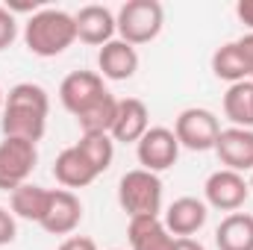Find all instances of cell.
I'll return each mask as SVG.
<instances>
[{
  "label": "cell",
  "instance_id": "cell-15",
  "mask_svg": "<svg viewBox=\"0 0 253 250\" xmlns=\"http://www.w3.org/2000/svg\"><path fill=\"white\" fill-rule=\"evenodd\" d=\"M138 71V50L132 44H126L121 39H112L109 44L100 47L97 53V74L103 80H112V83H124L132 80Z\"/></svg>",
  "mask_w": 253,
  "mask_h": 250
},
{
  "label": "cell",
  "instance_id": "cell-30",
  "mask_svg": "<svg viewBox=\"0 0 253 250\" xmlns=\"http://www.w3.org/2000/svg\"><path fill=\"white\" fill-rule=\"evenodd\" d=\"M3 103H6V91L0 88V115H3Z\"/></svg>",
  "mask_w": 253,
  "mask_h": 250
},
{
  "label": "cell",
  "instance_id": "cell-26",
  "mask_svg": "<svg viewBox=\"0 0 253 250\" xmlns=\"http://www.w3.org/2000/svg\"><path fill=\"white\" fill-rule=\"evenodd\" d=\"M239 50H242V59H245V68H248V80L253 83V33H245L242 39H236Z\"/></svg>",
  "mask_w": 253,
  "mask_h": 250
},
{
  "label": "cell",
  "instance_id": "cell-19",
  "mask_svg": "<svg viewBox=\"0 0 253 250\" xmlns=\"http://www.w3.org/2000/svg\"><path fill=\"white\" fill-rule=\"evenodd\" d=\"M218 250H253V215L230 212L215 230Z\"/></svg>",
  "mask_w": 253,
  "mask_h": 250
},
{
  "label": "cell",
  "instance_id": "cell-13",
  "mask_svg": "<svg viewBox=\"0 0 253 250\" xmlns=\"http://www.w3.org/2000/svg\"><path fill=\"white\" fill-rule=\"evenodd\" d=\"M221 159L224 168L230 171H253V129H245V126H227L221 129L215 147H212Z\"/></svg>",
  "mask_w": 253,
  "mask_h": 250
},
{
  "label": "cell",
  "instance_id": "cell-9",
  "mask_svg": "<svg viewBox=\"0 0 253 250\" xmlns=\"http://www.w3.org/2000/svg\"><path fill=\"white\" fill-rule=\"evenodd\" d=\"M103 94H109V91L97 71H71L59 85V100L74 118L83 115L88 106H94Z\"/></svg>",
  "mask_w": 253,
  "mask_h": 250
},
{
  "label": "cell",
  "instance_id": "cell-10",
  "mask_svg": "<svg viewBox=\"0 0 253 250\" xmlns=\"http://www.w3.org/2000/svg\"><path fill=\"white\" fill-rule=\"evenodd\" d=\"M83 224V200L68 188H50L47 215L42 218V230L50 236H71Z\"/></svg>",
  "mask_w": 253,
  "mask_h": 250
},
{
  "label": "cell",
  "instance_id": "cell-12",
  "mask_svg": "<svg viewBox=\"0 0 253 250\" xmlns=\"http://www.w3.org/2000/svg\"><path fill=\"white\" fill-rule=\"evenodd\" d=\"M74 24H77V39L83 44H91V47H103L115 39L118 33V24H115V15L112 9L100 6V3H88L83 6L77 15H74Z\"/></svg>",
  "mask_w": 253,
  "mask_h": 250
},
{
  "label": "cell",
  "instance_id": "cell-22",
  "mask_svg": "<svg viewBox=\"0 0 253 250\" xmlns=\"http://www.w3.org/2000/svg\"><path fill=\"white\" fill-rule=\"evenodd\" d=\"M212 74L230 85L236 83H245L248 80V68H245V59H242V50L236 42H227L221 44L215 53H212Z\"/></svg>",
  "mask_w": 253,
  "mask_h": 250
},
{
  "label": "cell",
  "instance_id": "cell-29",
  "mask_svg": "<svg viewBox=\"0 0 253 250\" xmlns=\"http://www.w3.org/2000/svg\"><path fill=\"white\" fill-rule=\"evenodd\" d=\"M174 250H206L197 239H177V245H174Z\"/></svg>",
  "mask_w": 253,
  "mask_h": 250
},
{
  "label": "cell",
  "instance_id": "cell-31",
  "mask_svg": "<svg viewBox=\"0 0 253 250\" xmlns=\"http://www.w3.org/2000/svg\"><path fill=\"white\" fill-rule=\"evenodd\" d=\"M248 183H251V191H253V171H251V180H248Z\"/></svg>",
  "mask_w": 253,
  "mask_h": 250
},
{
  "label": "cell",
  "instance_id": "cell-27",
  "mask_svg": "<svg viewBox=\"0 0 253 250\" xmlns=\"http://www.w3.org/2000/svg\"><path fill=\"white\" fill-rule=\"evenodd\" d=\"M59 250H97V242L88 239V236H68Z\"/></svg>",
  "mask_w": 253,
  "mask_h": 250
},
{
  "label": "cell",
  "instance_id": "cell-25",
  "mask_svg": "<svg viewBox=\"0 0 253 250\" xmlns=\"http://www.w3.org/2000/svg\"><path fill=\"white\" fill-rule=\"evenodd\" d=\"M15 236H18V221H15V215H12L6 206H0V248L12 245Z\"/></svg>",
  "mask_w": 253,
  "mask_h": 250
},
{
  "label": "cell",
  "instance_id": "cell-18",
  "mask_svg": "<svg viewBox=\"0 0 253 250\" xmlns=\"http://www.w3.org/2000/svg\"><path fill=\"white\" fill-rule=\"evenodd\" d=\"M47 203H50V188H42L36 183H24L9 194L12 215L21 221H33V224H42V218L47 215Z\"/></svg>",
  "mask_w": 253,
  "mask_h": 250
},
{
  "label": "cell",
  "instance_id": "cell-23",
  "mask_svg": "<svg viewBox=\"0 0 253 250\" xmlns=\"http://www.w3.org/2000/svg\"><path fill=\"white\" fill-rule=\"evenodd\" d=\"M118 115V97L115 94H103L94 106H88L83 115H77V124L83 132H109Z\"/></svg>",
  "mask_w": 253,
  "mask_h": 250
},
{
  "label": "cell",
  "instance_id": "cell-5",
  "mask_svg": "<svg viewBox=\"0 0 253 250\" xmlns=\"http://www.w3.org/2000/svg\"><path fill=\"white\" fill-rule=\"evenodd\" d=\"M39 165V144L27 138H9L0 141V191H15L18 186L30 183L33 171Z\"/></svg>",
  "mask_w": 253,
  "mask_h": 250
},
{
  "label": "cell",
  "instance_id": "cell-20",
  "mask_svg": "<svg viewBox=\"0 0 253 250\" xmlns=\"http://www.w3.org/2000/svg\"><path fill=\"white\" fill-rule=\"evenodd\" d=\"M224 115L233 126H245L253 129V83H236L227 88L224 94Z\"/></svg>",
  "mask_w": 253,
  "mask_h": 250
},
{
  "label": "cell",
  "instance_id": "cell-14",
  "mask_svg": "<svg viewBox=\"0 0 253 250\" xmlns=\"http://www.w3.org/2000/svg\"><path fill=\"white\" fill-rule=\"evenodd\" d=\"M150 129V109L138 97H121L118 100V115L109 129L115 144H138L141 135Z\"/></svg>",
  "mask_w": 253,
  "mask_h": 250
},
{
  "label": "cell",
  "instance_id": "cell-21",
  "mask_svg": "<svg viewBox=\"0 0 253 250\" xmlns=\"http://www.w3.org/2000/svg\"><path fill=\"white\" fill-rule=\"evenodd\" d=\"M77 147H80V153L88 159V165H91L97 174H103V171L112 168V159H115V141H112L109 132H83L80 141H77Z\"/></svg>",
  "mask_w": 253,
  "mask_h": 250
},
{
  "label": "cell",
  "instance_id": "cell-24",
  "mask_svg": "<svg viewBox=\"0 0 253 250\" xmlns=\"http://www.w3.org/2000/svg\"><path fill=\"white\" fill-rule=\"evenodd\" d=\"M15 39H18V18L6 6H0V50L12 47Z\"/></svg>",
  "mask_w": 253,
  "mask_h": 250
},
{
  "label": "cell",
  "instance_id": "cell-28",
  "mask_svg": "<svg viewBox=\"0 0 253 250\" xmlns=\"http://www.w3.org/2000/svg\"><path fill=\"white\" fill-rule=\"evenodd\" d=\"M236 15H239V21L253 33V0H239L236 3Z\"/></svg>",
  "mask_w": 253,
  "mask_h": 250
},
{
  "label": "cell",
  "instance_id": "cell-32",
  "mask_svg": "<svg viewBox=\"0 0 253 250\" xmlns=\"http://www.w3.org/2000/svg\"><path fill=\"white\" fill-rule=\"evenodd\" d=\"M112 250H118V248H112Z\"/></svg>",
  "mask_w": 253,
  "mask_h": 250
},
{
  "label": "cell",
  "instance_id": "cell-7",
  "mask_svg": "<svg viewBox=\"0 0 253 250\" xmlns=\"http://www.w3.org/2000/svg\"><path fill=\"white\" fill-rule=\"evenodd\" d=\"M248 197H251V183L245 180V174L230 171V168L212 171L203 183V203L218 212H227V215L239 212Z\"/></svg>",
  "mask_w": 253,
  "mask_h": 250
},
{
  "label": "cell",
  "instance_id": "cell-17",
  "mask_svg": "<svg viewBox=\"0 0 253 250\" xmlns=\"http://www.w3.org/2000/svg\"><path fill=\"white\" fill-rule=\"evenodd\" d=\"M53 177H56V183L68 191H74V188H85L91 186L100 174L88 165V159L80 153V147L74 144V147H65L62 153L56 156V162H53Z\"/></svg>",
  "mask_w": 253,
  "mask_h": 250
},
{
  "label": "cell",
  "instance_id": "cell-3",
  "mask_svg": "<svg viewBox=\"0 0 253 250\" xmlns=\"http://www.w3.org/2000/svg\"><path fill=\"white\" fill-rule=\"evenodd\" d=\"M115 24L121 42L132 47L150 44L165 27V9L159 0H126L115 15Z\"/></svg>",
  "mask_w": 253,
  "mask_h": 250
},
{
  "label": "cell",
  "instance_id": "cell-8",
  "mask_svg": "<svg viewBox=\"0 0 253 250\" xmlns=\"http://www.w3.org/2000/svg\"><path fill=\"white\" fill-rule=\"evenodd\" d=\"M135 156H138V165L144 171L162 174V171L174 168V162L180 159V141H177L174 129H168V126H150L141 135V141L135 144Z\"/></svg>",
  "mask_w": 253,
  "mask_h": 250
},
{
  "label": "cell",
  "instance_id": "cell-4",
  "mask_svg": "<svg viewBox=\"0 0 253 250\" xmlns=\"http://www.w3.org/2000/svg\"><path fill=\"white\" fill-rule=\"evenodd\" d=\"M118 203L129 218L159 215L162 212V180L153 171L132 168L118 183Z\"/></svg>",
  "mask_w": 253,
  "mask_h": 250
},
{
  "label": "cell",
  "instance_id": "cell-2",
  "mask_svg": "<svg viewBox=\"0 0 253 250\" xmlns=\"http://www.w3.org/2000/svg\"><path fill=\"white\" fill-rule=\"evenodd\" d=\"M74 42H77V24H74V15L65 9L42 6L24 24V44L33 56H42V59L62 56Z\"/></svg>",
  "mask_w": 253,
  "mask_h": 250
},
{
  "label": "cell",
  "instance_id": "cell-16",
  "mask_svg": "<svg viewBox=\"0 0 253 250\" xmlns=\"http://www.w3.org/2000/svg\"><path fill=\"white\" fill-rule=\"evenodd\" d=\"M126 239H129V250H174V245H177V239L168 233V227L159 215L129 218Z\"/></svg>",
  "mask_w": 253,
  "mask_h": 250
},
{
  "label": "cell",
  "instance_id": "cell-1",
  "mask_svg": "<svg viewBox=\"0 0 253 250\" xmlns=\"http://www.w3.org/2000/svg\"><path fill=\"white\" fill-rule=\"evenodd\" d=\"M47 115H50V94L39 83H18L6 91L0 129L9 138H27L39 144L47 129Z\"/></svg>",
  "mask_w": 253,
  "mask_h": 250
},
{
  "label": "cell",
  "instance_id": "cell-6",
  "mask_svg": "<svg viewBox=\"0 0 253 250\" xmlns=\"http://www.w3.org/2000/svg\"><path fill=\"white\" fill-rule=\"evenodd\" d=\"M174 135L180 141V147L194 150V153H203V150H212L218 135H221V121L212 109H203V106H189L177 115L174 121Z\"/></svg>",
  "mask_w": 253,
  "mask_h": 250
},
{
  "label": "cell",
  "instance_id": "cell-11",
  "mask_svg": "<svg viewBox=\"0 0 253 250\" xmlns=\"http://www.w3.org/2000/svg\"><path fill=\"white\" fill-rule=\"evenodd\" d=\"M206 218H209V206L200 197H191V194L177 197L162 215V221H165V227L174 239H194V233L203 230Z\"/></svg>",
  "mask_w": 253,
  "mask_h": 250
}]
</instances>
